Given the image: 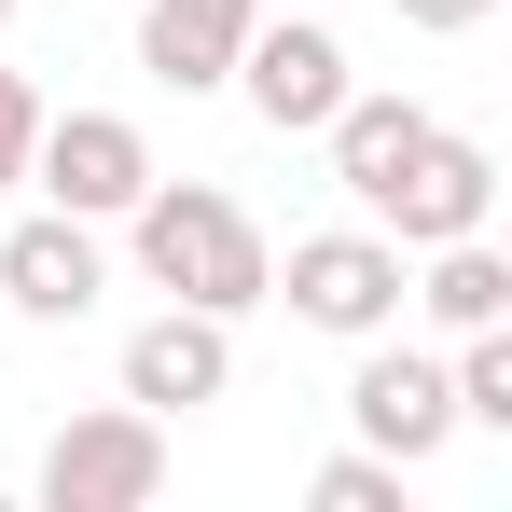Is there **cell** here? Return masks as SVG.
Returning <instances> with one entry per match:
<instances>
[{"label": "cell", "mask_w": 512, "mask_h": 512, "mask_svg": "<svg viewBox=\"0 0 512 512\" xmlns=\"http://www.w3.org/2000/svg\"><path fill=\"white\" fill-rule=\"evenodd\" d=\"M346 429H360L374 457L429 471V457L457 443V388H443V360H429V346H388V333H360V374H346Z\"/></svg>", "instance_id": "7"}, {"label": "cell", "mask_w": 512, "mask_h": 512, "mask_svg": "<svg viewBox=\"0 0 512 512\" xmlns=\"http://www.w3.org/2000/svg\"><path fill=\"white\" fill-rule=\"evenodd\" d=\"M0 28H14V0H0Z\"/></svg>", "instance_id": "16"}, {"label": "cell", "mask_w": 512, "mask_h": 512, "mask_svg": "<svg viewBox=\"0 0 512 512\" xmlns=\"http://www.w3.org/2000/svg\"><path fill=\"white\" fill-rule=\"evenodd\" d=\"M139 180H153V139H139L125 111H42V139H28V194H42V208H70V222H125Z\"/></svg>", "instance_id": "5"}, {"label": "cell", "mask_w": 512, "mask_h": 512, "mask_svg": "<svg viewBox=\"0 0 512 512\" xmlns=\"http://www.w3.org/2000/svg\"><path fill=\"white\" fill-rule=\"evenodd\" d=\"M346 84H360V70H346V42L319 28V14H305V0H291V14H263L250 42H236V97H250L277 139H319Z\"/></svg>", "instance_id": "6"}, {"label": "cell", "mask_w": 512, "mask_h": 512, "mask_svg": "<svg viewBox=\"0 0 512 512\" xmlns=\"http://www.w3.org/2000/svg\"><path fill=\"white\" fill-rule=\"evenodd\" d=\"M153 499H167V416L97 402L42 443V512H153Z\"/></svg>", "instance_id": "3"}, {"label": "cell", "mask_w": 512, "mask_h": 512, "mask_svg": "<svg viewBox=\"0 0 512 512\" xmlns=\"http://www.w3.org/2000/svg\"><path fill=\"white\" fill-rule=\"evenodd\" d=\"M125 402L139 416H208L222 388H236V319H208V305H153L139 333H125Z\"/></svg>", "instance_id": "8"}, {"label": "cell", "mask_w": 512, "mask_h": 512, "mask_svg": "<svg viewBox=\"0 0 512 512\" xmlns=\"http://www.w3.org/2000/svg\"><path fill=\"white\" fill-rule=\"evenodd\" d=\"M388 250H443V236H485L499 222V153L485 139H457V125H429L416 153H402V180L360 208Z\"/></svg>", "instance_id": "4"}, {"label": "cell", "mask_w": 512, "mask_h": 512, "mask_svg": "<svg viewBox=\"0 0 512 512\" xmlns=\"http://www.w3.org/2000/svg\"><path fill=\"white\" fill-rule=\"evenodd\" d=\"M263 305H291L305 333H402V250L374 222H333V236H291V263L263 277Z\"/></svg>", "instance_id": "2"}, {"label": "cell", "mask_w": 512, "mask_h": 512, "mask_svg": "<svg viewBox=\"0 0 512 512\" xmlns=\"http://www.w3.org/2000/svg\"><path fill=\"white\" fill-rule=\"evenodd\" d=\"M250 28H263V0H139V70L167 97H222Z\"/></svg>", "instance_id": "10"}, {"label": "cell", "mask_w": 512, "mask_h": 512, "mask_svg": "<svg viewBox=\"0 0 512 512\" xmlns=\"http://www.w3.org/2000/svg\"><path fill=\"white\" fill-rule=\"evenodd\" d=\"M402 305L429 333H485V319H512V250L499 236H443V250L402 263Z\"/></svg>", "instance_id": "11"}, {"label": "cell", "mask_w": 512, "mask_h": 512, "mask_svg": "<svg viewBox=\"0 0 512 512\" xmlns=\"http://www.w3.org/2000/svg\"><path fill=\"white\" fill-rule=\"evenodd\" d=\"M429 125H443L429 97H388V84H346V97H333V125H319V139H333V180H346V194H360V208H374V194L402 180V153H416Z\"/></svg>", "instance_id": "12"}, {"label": "cell", "mask_w": 512, "mask_h": 512, "mask_svg": "<svg viewBox=\"0 0 512 512\" xmlns=\"http://www.w3.org/2000/svg\"><path fill=\"white\" fill-rule=\"evenodd\" d=\"M125 236H139V277L167 291V305H208V319H250L277 250H263V222L222 194V180H139V208H125Z\"/></svg>", "instance_id": "1"}, {"label": "cell", "mask_w": 512, "mask_h": 512, "mask_svg": "<svg viewBox=\"0 0 512 512\" xmlns=\"http://www.w3.org/2000/svg\"><path fill=\"white\" fill-rule=\"evenodd\" d=\"M28 139H42V84L0 70V194H28Z\"/></svg>", "instance_id": "14"}, {"label": "cell", "mask_w": 512, "mask_h": 512, "mask_svg": "<svg viewBox=\"0 0 512 512\" xmlns=\"http://www.w3.org/2000/svg\"><path fill=\"white\" fill-rule=\"evenodd\" d=\"M499 0H402V28H429V42H457V28H485Z\"/></svg>", "instance_id": "15"}, {"label": "cell", "mask_w": 512, "mask_h": 512, "mask_svg": "<svg viewBox=\"0 0 512 512\" xmlns=\"http://www.w3.org/2000/svg\"><path fill=\"white\" fill-rule=\"evenodd\" d=\"M97 291H111V263H97V222H70V208H28V222L0 236V305H14V319L70 333V319H97Z\"/></svg>", "instance_id": "9"}, {"label": "cell", "mask_w": 512, "mask_h": 512, "mask_svg": "<svg viewBox=\"0 0 512 512\" xmlns=\"http://www.w3.org/2000/svg\"><path fill=\"white\" fill-rule=\"evenodd\" d=\"M305 499H319V512H402V457H374V443H346V457L319 471V485H305Z\"/></svg>", "instance_id": "13"}]
</instances>
